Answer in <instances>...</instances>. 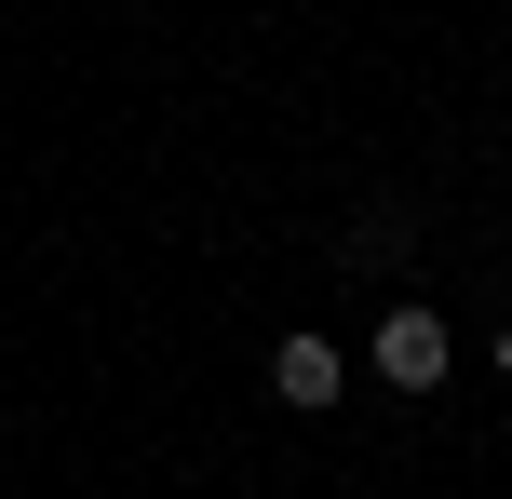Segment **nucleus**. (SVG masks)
Wrapping results in <instances>:
<instances>
[{"mask_svg": "<svg viewBox=\"0 0 512 499\" xmlns=\"http://www.w3.org/2000/svg\"><path fill=\"white\" fill-rule=\"evenodd\" d=\"M364 365H378L391 392H432V378H445V324L405 297V311H378V324H364Z\"/></svg>", "mask_w": 512, "mask_h": 499, "instance_id": "1", "label": "nucleus"}, {"mask_svg": "<svg viewBox=\"0 0 512 499\" xmlns=\"http://www.w3.org/2000/svg\"><path fill=\"white\" fill-rule=\"evenodd\" d=\"M337 378H351V365H337L324 338H283V351H270V392H283V405H337Z\"/></svg>", "mask_w": 512, "mask_h": 499, "instance_id": "2", "label": "nucleus"}, {"mask_svg": "<svg viewBox=\"0 0 512 499\" xmlns=\"http://www.w3.org/2000/svg\"><path fill=\"white\" fill-rule=\"evenodd\" d=\"M499 378H512V324H499Z\"/></svg>", "mask_w": 512, "mask_h": 499, "instance_id": "3", "label": "nucleus"}]
</instances>
